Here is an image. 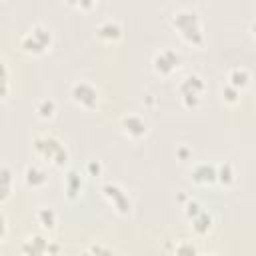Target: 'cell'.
I'll list each match as a JSON object with an SVG mask.
<instances>
[{
  "instance_id": "obj_1",
  "label": "cell",
  "mask_w": 256,
  "mask_h": 256,
  "mask_svg": "<svg viewBox=\"0 0 256 256\" xmlns=\"http://www.w3.org/2000/svg\"><path fill=\"white\" fill-rule=\"evenodd\" d=\"M170 22L172 26L178 30L180 38L186 42V44H192V46H200L204 42V28H202V22H200V16L194 8L190 6H180L172 12L170 16Z\"/></svg>"
},
{
  "instance_id": "obj_2",
  "label": "cell",
  "mask_w": 256,
  "mask_h": 256,
  "mask_svg": "<svg viewBox=\"0 0 256 256\" xmlns=\"http://www.w3.org/2000/svg\"><path fill=\"white\" fill-rule=\"evenodd\" d=\"M32 148L36 152V156H40L42 160L46 162H52L54 166H64L70 158L68 154V148L66 144L52 132H42V134H36L34 140H32Z\"/></svg>"
},
{
  "instance_id": "obj_3",
  "label": "cell",
  "mask_w": 256,
  "mask_h": 256,
  "mask_svg": "<svg viewBox=\"0 0 256 256\" xmlns=\"http://www.w3.org/2000/svg\"><path fill=\"white\" fill-rule=\"evenodd\" d=\"M52 44V30L42 24L34 22L22 36H20V48L28 54H42Z\"/></svg>"
},
{
  "instance_id": "obj_4",
  "label": "cell",
  "mask_w": 256,
  "mask_h": 256,
  "mask_svg": "<svg viewBox=\"0 0 256 256\" xmlns=\"http://www.w3.org/2000/svg\"><path fill=\"white\" fill-rule=\"evenodd\" d=\"M178 90H180L182 104L186 108H196V106H200V102L206 94V82L200 74L192 72L182 78V82L178 84Z\"/></svg>"
},
{
  "instance_id": "obj_5",
  "label": "cell",
  "mask_w": 256,
  "mask_h": 256,
  "mask_svg": "<svg viewBox=\"0 0 256 256\" xmlns=\"http://www.w3.org/2000/svg\"><path fill=\"white\" fill-rule=\"evenodd\" d=\"M180 64H182V54L172 46H164L158 52H154V56H152V68L160 76L174 74L180 68Z\"/></svg>"
},
{
  "instance_id": "obj_6",
  "label": "cell",
  "mask_w": 256,
  "mask_h": 256,
  "mask_svg": "<svg viewBox=\"0 0 256 256\" xmlns=\"http://www.w3.org/2000/svg\"><path fill=\"white\" fill-rule=\"evenodd\" d=\"M70 96L84 110H94V108H98V102H100L98 88L86 80H76L70 86Z\"/></svg>"
},
{
  "instance_id": "obj_7",
  "label": "cell",
  "mask_w": 256,
  "mask_h": 256,
  "mask_svg": "<svg viewBox=\"0 0 256 256\" xmlns=\"http://www.w3.org/2000/svg\"><path fill=\"white\" fill-rule=\"evenodd\" d=\"M102 194L106 196V200L114 206V210L118 214H128L132 208V200L128 196V192L118 184V182H104L102 184Z\"/></svg>"
},
{
  "instance_id": "obj_8",
  "label": "cell",
  "mask_w": 256,
  "mask_h": 256,
  "mask_svg": "<svg viewBox=\"0 0 256 256\" xmlns=\"http://www.w3.org/2000/svg\"><path fill=\"white\" fill-rule=\"evenodd\" d=\"M48 242L50 240L42 232L28 234L20 244V252L22 256H48Z\"/></svg>"
},
{
  "instance_id": "obj_9",
  "label": "cell",
  "mask_w": 256,
  "mask_h": 256,
  "mask_svg": "<svg viewBox=\"0 0 256 256\" xmlns=\"http://www.w3.org/2000/svg\"><path fill=\"white\" fill-rule=\"evenodd\" d=\"M120 126H122V130H124V134L130 136V138H134V140L142 138V136L148 132L146 120H144L142 116H138V114H124L122 120H120Z\"/></svg>"
},
{
  "instance_id": "obj_10",
  "label": "cell",
  "mask_w": 256,
  "mask_h": 256,
  "mask_svg": "<svg viewBox=\"0 0 256 256\" xmlns=\"http://www.w3.org/2000/svg\"><path fill=\"white\" fill-rule=\"evenodd\" d=\"M96 36L104 42H116L122 36V24L116 18H104L96 26Z\"/></svg>"
},
{
  "instance_id": "obj_11",
  "label": "cell",
  "mask_w": 256,
  "mask_h": 256,
  "mask_svg": "<svg viewBox=\"0 0 256 256\" xmlns=\"http://www.w3.org/2000/svg\"><path fill=\"white\" fill-rule=\"evenodd\" d=\"M190 178L196 184H212L216 182V164L214 162H198L192 166Z\"/></svg>"
},
{
  "instance_id": "obj_12",
  "label": "cell",
  "mask_w": 256,
  "mask_h": 256,
  "mask_svg": "<svg viewBox=\"0 0 256 256\" xmlns=\"http://www.w3.org/2000/svg\"><path fill=\"white\" fill-rule=\"evenodd\" d=\"M24 180H26L28 186L40 188V186H44L48 182V174L40 164H28L26 170H24Z\"/></svg>"
},
{
  "instance_id": "obj_13",
  "label": "cell",
  "mask_w": 256,
  "mask_h": 256,
  "mask_svg": "<svg viewBox=\"0 0 256 256\" xmlns=\"http://www.w3.org/2000/svg\"><path fill=\"white\" fill-rule=\"evenodd\" d=\"M190 226H192V232L196 234V236H206L210 230H212V224H214V218H212V214L208 212V210H202V212H198L194 218H190Z\"/></svg>"
},
{
  "instance_id": "obj_14",
  "label": "cell",
  "mask_w": 256,
  "mask_h": 256,
  "mask_svg": "<svg viewBox=\"0 0 256 256\" xmlns=\"http://www.w3.org/2000/svg\"><path fill=\"white\" fill-rule=\"evenodd\" d=\"M250 70L248 68H244V66H234V68H230V72H228V82L226 84H230V86H234L236 90H244L248 84H250Z\"/></svg>"
},
{
  "instance_id": "obj_15",
  "label": "cell",
  "mask_w": 256,
  "mask_h": 256,
  "mask_svg": "<svg viewBox=\"0 0 256 256\" xmlns=\"http://www.w3.org/2000/svg\"><path fill=\"white\" fill-rule=\"evenodd\" d=\"M36 222L40 224L42 230L52 232V230L56 228V224H58V214H56L54 208H50V206H42V208L36 210Z\"/></svg>"
},
{
  "instance_id": "obj_16",
  "label": "cell",
  "mask_w": 256,
  "mask_h": 256,
  "mask_svg": "<svg viewBox=\"0 0 256 256\" xmlns=\"http://www.w3.org/2000/svg\"><path fill=\"white\" fill-rule=\"evenodd\" d=\"M216 180L224 186H230L234 184L236 180V170H234V164L232 162H222V164H216Z\"/></svg>"
},
{
  "instance_id": "obj_17",
  "label": "cell",
  "mask_w": 256,
  "mask_h": 256,
  "mask_svg": "<svg viewBox=\"0 0 256 256\" xmlns=\"http://www.w3.org/2000/svg\"><path fill=\"white\" fill-rule=\"evenodd\" d=\"M64 188H66V192H68L70 198H74V196L80 194V190H82V176H80L78 170H68L66 172V176H64Z\"/></svg>"
},
{
  "instance_id": "obj_18",
  "label": "cell",
  "mask_w": 256,
  "mask_h": 256,
  "mask_svg": "<svg viewBox=\"0 0 256 256\" xmlns=\"http://www.w3.org/2000/svg\"><path fill=\"white\" fill-rule=\"evenodd\" d=\"M198 254H200V250H198V246H196L194 240L182 238L174 246V256H198Z\"/></svg>"
},
{
  "instance_id": "obj_19",
  "label": "cell",
  "mask_w": 256,
  "mask_h": 256,
  "mask_svg": "<svg viewBox=\"0 0 256 256\" xmlns=\"http://www.w3.org/2000/svg\"><path fill=\"white\" fill-rule=\"evenodd\" d=\"M80 256H114V250L104 242H90L80 252Z\"/></svg>"
},
{
  "instance_id": "obj_20",
  "label": "cell",
  "mask_w": 256,
  "mask_h": 256,
  "mask_svg": "<svg viewBox=\"0 0 256 256\" xmlns=\"http://www.w3.org/2000/svg\"><path fill=\"white\" fill-rule=\"evenodd\" d=\"M54 112H56V102H54L52 98H42V100L36 102V114H38L40 118L48 120V118L54 116Z\"/></svg>"
},
{
  "instance_id": "obj_21",
  "label": "cell",
  "mask_w": 256,
  "mask_h": 256,
  "mask_svg": "<svg viewBox=\"0 0 256 256\" xmlns=\"http://www.w3.org/2000/svg\"><path fill=\"white\" fill-rule=\"evenodd\" d=\"M220 96H222V100H224L226 104H236V102L240 100V90H236V88L230 86V84H224V86L220 88Z\"/></svg>"
},
{
  "instance_id": "obj_22",
  "label": "cell",
  "mask_w": 256,
  "mask_h": 256,
  "mask_svg": "<svg viewBox=\"0 0 256 256\" xmlns=\"http://www.w3.org/2000/svg\"><path fill=\"white\" fill-rule=\"evenodd\" d=\"M12 180H14V174L8 166L0 164V188L4 190H12Z\"/></svg>"
},
{
  "instance_id": "obj_23",
  "label": "cell",
  "mask_w": 256,
  "mask_h": 256,
  "mask_svg": "<svg viewBox=\"0 0 256 256\" xmlns=\"http://www.w3.org/2000/svg\"><path fill=\"white\" fill-rule=\"evenodd\" d=\"M204 208H202V204L198 202V200H194V198H188L186 202H184V214H186V218L190 220V218H194L198 212H202Z\"/></svg>"
},
{
  "instance_id": "obj_24",
  "label": "cell",
  "mask_w": 256,
  "mask_h": 256,
  "mask_svg": "<svg viewBox=\"0 0 256 256\" xmlns=\"http://www.w3.org/2000/svg\"><path fill=\"white\" fill-rule=\"evenodd\" d=\"M10 92V76H0V98H6Z\"/></svg>"
},
{
  "instance_id": "obj_25",
  "label": "cell",
  "mask_w": 256,
  "mask_h": 256,
  "mask_svg": "<svg viewBox=\"0 0 256 256\" xmlns=\"http://www.w3.org/2000/svg\"><path fill=\"white\" fill-rule=\"evenodd\" d=\"M8 234V220H6V214L0 210V242L6 238Z\"/></svg>"
},
{
  "instance_id": "obj_26",
  "label": "cell",
  "mask_w": 256,
  "mask_h": 256,
  "mask_svg": "<svg viewBox=\"0 0 256 256\" xmlns=\"http://www.w3.org/2000/svg\"><path fill=\"white\" fill-rule=\"evenodd\" d=\"M176 156H178L182 162H184V160H190V158H192V150H190L188 146H180V148L176 150Z\"/></svg>"
},
{
  "instance_id": "obj_27",
  "label": "cell",
  "mask_w": 256,
  "mask_h": 256,
  "mask_svg": "<svg viewBox=\"0 0 256 256\" xmlns=\"http://www.w3.org/2000/svg\"><path fill=\"white\" fill-rule=\"evenodd\" d=\"M86 168H88V172H90V174H96V176L102 172V164H100L98 160H90Z\"/></svg>"
},
{
  "instance_id": "obj_28",
  "label": "cell",
  "mask_w": 256,
  "mask_h": 256,
  "mask_svg": "<svg viewBox=\"0 0 256 256\" xmlns=\"http://www.w3.org/2000/svg\"><path fill=\"white\" fill-rule=\"evenodd\" d=\"M0 76H10L8 66H6V60H4V58H0Z\"/></svg>"
},
{
  "instance_id": "obj_29",
  "label": "cell",
  "mask_w": 256,
  "mask_h": 256,
  "mask_svg": "<svg viewBox=\"0 0 256 256\" xmlns=\"http://www.w3.org/2000/svg\"><path fill=\"white\" fill-rule=\"evenodd\" d=\"M10 194H12V190H4V188H0V204L6 202V200L10 198Z\"/></svg>"
},
{
  "instance_id": "obj_30",
  "label": "cell",
  "mask_w": 256,
  "mask_h": 256,
  "mask_svg": "<svg viewBox=\"0 0 256 256\" xmlns=\"http://www.w3.org/2000/svg\"><path fill=\"white\" fill-rule=\"evenodd\" d=\"M198 256H218V254H214V252H206V254H198Z\"/></svg>"
}]
</instances>
